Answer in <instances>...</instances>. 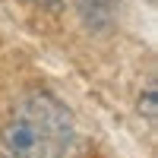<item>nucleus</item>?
I'll list each match as a JSON object with an SVG mask.
<instances>
[{"mask_svg":"<svg viewBox=\"0 0 158 158\" xmlns=\"http://www.w3.org/2000/svg\"><path fill=\"white\" fill-rule=\"evenodd\" d=\"M73 6L89 32L108 35L117 25V0H73Z\"/></svg>","mask_w":158,"mask_h":158,"instance_id":"obj_2","label":"nucleus"},{"mask_svg":"<svg viewBox=\"0 0 158 158\" xmlns=\"http://www.w3.org/2000/svg\"><path fill=\"white\" fill-rule=\"evenodd\" d=\"M73 136L70 111L48 92H29L0 127V158H60Z\"/></svg>","mask_w":158,"mask_h":158,"instance_id":"obj_1","label":"nucleus"},{"mask_svg":"<svg viewBox=\"0 0 158 158\" xmlns=\"http://www.w3.org/2000/svg\"><path fill=\"white\" fill-rule=\"evenodd\" d=\"M139 114L146 117V120L155 123V117H158V101H155V82L146 85V92L139 95Z\"/></svg>","mask_w":158,"mask_h":158,"instance_id":"obj_3","label":"nucleus"},{"mask_svg":"<svg viewBox=\"0 0 158 158\" xmlns=\"http://www.w3.org/2000/svg\"><path fill=\"white\" fill-rule=\"evenodd\" d=\"M32 6H41V10H51V13H57L63 10V0H29Z\"/></svg>","mask_w":158,"mask_h":158,"instance_id":"obj_4","label":"nucleus"}]
</instances>
